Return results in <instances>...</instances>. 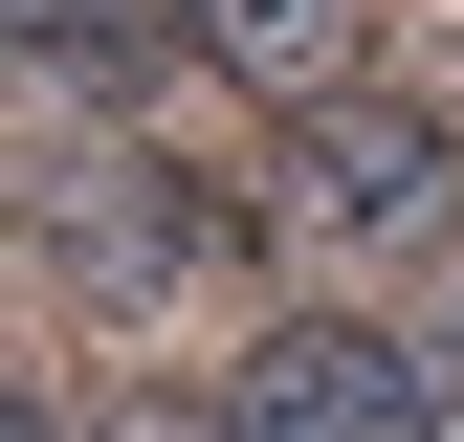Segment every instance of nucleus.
Masks as SVG:
<instances>
[{
    "mask_svg": "<svg viewBox=\"0 0 464 442\" xmlns=\"http://www.w3.org/2000/svg\"><path fill=\"white\" fill-rule=\"evenodd\" d=\"M287 244H332V265H398V244H442L464 221V133L420 89H354V110H310V133H287Z\"/></svg>",
    "mask_w": 464,
    "mask_h": 442,
    "instance_id": "f257e3e1",
    "label": "nucleus"
},
{
    "mask_svg": "<svg viewBox=\"0 0 464 442\" xmlns=\"http://www.w3.org/2000/svg\"><path fill=\"white\" fill-rule=\"evenodd\" d=\"M221 420H244V442H464L442 376H420V332H376V310H287V332H244Z\"/></svg>",
    "mask_w": 464,
    "mask_h": 442,
    "instance_id": "f03ea898",
    "label": "nucleus"
},
{
    "mask_svg": "<svg viewBox=\"0 0 464 442\" xmlns=\"http://www.w3.org/2000/svg\"><path fill=\"white\" fill-rule=\"evenodd\" d=\"M199 44H221V67H244L266 110H287V133L376 89V0H199Z\"/></svg>",
    "mask_w": 464,
    "mask_h": 442,
    "instance_id": "7ed1b4c3",
    "label": "nucleus"
},
{
    "mask_svg": "<svg viewBox=\"0 0 464 442\" xmlns=\"http://www.w3.org/2000/svg\"><path fill=\"white\" fill-rule=\"evenodd\" d=\"M67 442H244V420H178V399H89Z\"/></svg>",
    "mask_w": 464,
    "mask_h": 442,
    "instance_id": "20e7f679",
    "label": "nucleus"
},
{
    "mask_svg": "<svg viewBox=\"0 0 464 442\" xmlns=\"http://www.w3.org/2000/svg\"><path fill=\"white\" fill-rule=\"evenodd\" d=\"M0 23H23V44H111V0H0Z\"/></svg>",
    "mask_w": 464,
    "mask_h": 442,
    "instance_id": "39448f33",
    "label": "nucleus"
},
{
    "mask_svg": "<svg viewBox=\"0 0 464 442\" xmlns=\"http://www.w3.org/2000/svg\"><path fill=\"white\" fill-rule=\"evenodd\" d=\"M420 376H442V420H464V310H442V332H420Z\"/></svg>",
    "mask_w": 464,
    "mask_h": 442,
    "instance_id": "423d86ee",
    "label": "nucleus"
}]
</instances>
